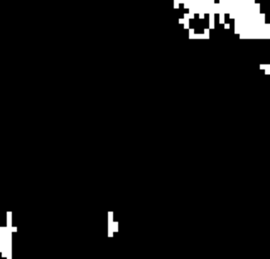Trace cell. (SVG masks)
<instances>
[]
</instances>
